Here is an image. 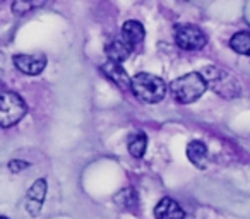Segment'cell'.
<instances>
[{
	"label": "cell",
	"mask_w": 250,
	"mask_h": 219,
	"mask_svg": "<svg viewBox=\"0 0 250 219\" xmlns=\"http://www.w3.org/2000/svg\"><path fill=\"white\" fill-rule=\"evenodd\" d=\"M171 94H173L175 101L182 104H190L194 101H197L202 94L208 89V84H206L204 77L201 72H190L185 74V76L178 77L171 82L170 86Z\"/></svg>",
	"instance_id": "obj_1"
},
{
	"label": "cell",
	"mask_w": 250,
	"mask_h": 219,
	"mask_svg": "<svg viewBox=\"0 0 250 219\" xmlns=\"http://www.w3.org/2000/svg\"><path fill=\"white\" fill-rule=\"evenodd\" d=\"M202 77H204L208 87H211L218 96L225 98V100H233V98L240 96V84L235 76H231L226 70L219 69L214 65H208L202 69Z\"/></svg>",
	"instance_id": "obj_2"
},
{
	"label": "cell",
	"mask_w": 250,
	"mask_h": 219,
	"mask_svg": "<svg viewBox=\"0 0 250 219\" xmlns=\"http://www.w3.org/2000/svg\"><path fill=\"white\" fill-rule=\"evenodd\" d=\"M130 89L132 93L139 98L144 103H160L167 94V84L161 77L154 76V74L141 72L136 77H132L130 82Z\"/></svg>",
	"instance_id": "obj_3"
},
{
	"label": "cell",
	"mask_w": 250,
	"mask_h": 219,
	"mask_svg": "<svg viewBox=\"0 0 250 219\" xmlns=\"http://www.w3.org/2000/svg\"><path fill=\"white\" fill-rule=\"evenodd\" d=\"M26 103L18 93H0V127H12L26 115Z\"/></svg>",
	"instance_id": "obj_4"
},
{
	"label": "cell",
	"mask_w": 250,
	"mask_h": 219,
	"mask_svg": "<svg viewBox=\"0 0 250 219\" xmlns=\"http://www.w3.org/2000/svg\"><path fill=\"white\" fill-rule=\"evenodd\" d=\"M175 41L182 50L187 52H195L201 50L208 43V36L204 35L201 28L194 24H182L175 28Z\"/></svg>",
	"instance_id": "obj_5"
},
{
	"label": "cell",
	"mask_w": 250,
	"mask_h": 219,
	"mask_svg": "<svg viewBox=\"0 0 250 219\" xmlns=\"http://www.w3.org/2000/svg\"><path fill=\"white\" fill-rule=\"evenodd\" d=\"M12 62L19 72L26 74V76H38L45 70L46 57L42 53H19L14 57Z\"/></svg>",
	"instance_id": "obj_6"
},
{
	"label": "cell",
	"mask_w": 250,
	"mask_h": 219,
	"mask_svg": "<svg viewBox=\"0 0 250 219\" xmlns=\"http://www.w3.org/2000/svg\"><path fill=\"white\" fill-rule=\"evenodd\" d=\"M46 197V181L43 178L36 180L35 183L31 185V188L28 190L26 194V199H24V209L29 216L36 218V216L42 212V207H43V200Z\"/></svg>",
	"instance_id": "obj_7"
},
{
	"label": "cell",
	"mask_w": 250,
	"mask_h": 219,
	"mask_svg": "<svg viewBox=\"0 0 250 219\" xmlns=\"http://www.w3.org/2000/svg\"><path fill=\"white\" fill-rule=\"evenodd\" d=\"M101 72H103L117 87H120V89H124V91L130 89V82H132V79L129 77V74L125 72V69L120 65V63L106 62L104 65H101Z\"/></svg>",
	"instance_id": "obj_8"
},
{
	"label": "cell",
	"mask_w": 250,
	"mask_h": 219,
	"mask_svg": "<svg viewBox=\"0 0 250 219\" xmlns=\"http://www.w3.org/2000/svg\"><path fill=\"white\" fill-rule=\"evenodd\" d=\"M154 218L156 219H185V212L177 200L170 197L161 199L154 207Z\"/></svg>",
	"instance_id": "obj_9"
},
{
	"label": "cell",
	"mask_w": 250,
	"mask_h": 219,
	"mask_svg": "<svg viewBox=\"0 0 250 219\" xmlns=\"http://www.w3.org/2000/svg\"><path fill=\"white\" fill-rule=\"evenodd\" d=\"M134 46L129 45L124 38H115L111 41H108V45L104 46V52H106V57L110 59V62H117L122 63L129 59L130 52H132Z\"/></svg>",
	"instance_id": "obj_10"
},
{
	"label": "cell",
	"mask_w": 250,
	"mask_h": 219,
	"mask_svg": "<svg viewBox=\"0 0 250 219\" xmlns=\"http://www.w3.org/2000/svg\"><path fill=\"white\" fill-rule=\"evenodd\" d=\"M187 158L195 168L204 170L209 163V151L208 146L201 140H192L187 146Z\"/></svg>",
	"instance_id": "obj_11"
},
{
	"label": "cell",
	"mask_w": 250,
	"mask_h": 219,
	"mask_svg": "<svg viewBox=\"0 0 250 219\" xmlns=\"http://www.w3.org/2000/svg\"><path fill=\"white\" fill-rule=\"evenodd\" d=\"M144 35H146V31L139 21H127L122 26V38L132 46L139 45L144 40Z\"/></svg>",
	"instance_id": "obj_12"
},
{
	"label": "cell",
	"mask_w": 250,
	"mask_h": 219,
	"mask_svg": "<svg viewBox=\"0 0 250 219\" xmlns=\"http://www.w3.org/2000/svg\"><path fill=\"white\" fill-rule=\"evenodd\" d=\"M113 200L118 207L124 209H134L139 204V197H137V192L134 188H122V190H118L115 194Z\"/></svg>",
	"instance_id": "obj_13"
},
{
	"label": "cell",
	"mask_w": 250,
	"mask_h": 219,
	"mask_svg": "<svg viewBox=\"0 0 250 219\" xmlns=\"http://www.w3.org/2000/svg\"><path fill=\"white\" fill-rule=\"evenodd\" d=\"M229 46L233 52H236L238 55L250 57V33L249 31H240L236 35L231 36L229 40Z\"/></svg>",
	"instance_id": "obj_14"
},
{
	"label": "cell",
	"mask_w": 250,
	"mask_h": 219,
	"mask_svg": "<svg viewBox=\"0 0 250 219\" xmlns=\"http://www.w3.org/2000/svg\"><path fill=\"white\" fill-rule=\"evenodd\" d=\"M127 147H129L130 156L134 158H143L144 153H146L147 147V137L144 132H136L129 137V142H127Z\"/></svg>",
	"instance_id": "obj_15"
},
{
	"label": "cell",
	"mask_w": 250,
	"mask_h": 219,
	"mask_svg": "<svg viewBox=\"0 0 250 219\" xmlns=\"http://www.w3.org/2000/svg\"><path fill=\"white\" fill-rule=\"evenodd\" d=\"M45 2L46 0H14L12 2V12L18 16L28 14V12L45 5Z\"/></svg>",
	"instance_id": "obj_16"
},
{
	"label": "cell",
	"mask_w": 250,
	"mask_h": 219,
	"mask_svg": "<svg viewBox=\"0 0 250 219\" xmlns=\"http://www.w3.org/2000/svg\"><path fill=\"white\" fill-rule=\"evenodd\" d=\"M26 168H29L28 161H22V159H12V161H9V170H11L12 173H21V171H24Z\"/></svg>",
	"instance_id": "obj_17"
},
{
	"label": "cell",
	"mask_w": 250,
	"mask_h": 219,
	"mask_svg": "<svg viewBox=\"0 0 250 219\" xmlns=\"http://www.w3.org/2000/svg\"><path fill=\"white\" fill-rule=\"evenodd\" d=\"M0 219H9V218H5V216H0Z\"/></svg>",
	"instance_id": "obj_18"
},
{
	"label": "cell",
	"mask_w": 250,
	"mask_h": 219,
	"mask_svg": "<svg viewBox=\"0 0 250 219\" xmlns=\"http://www.w3.org/2000/svg\"><path fill=\"white\" fill-rule=\"evenodd\" d=\"M0 2H2V0H0Z\"/></svg>",
	"instance_id": "obj_19"
}]
</instances>
